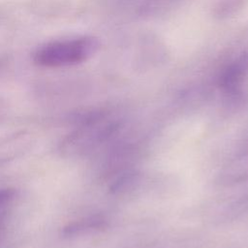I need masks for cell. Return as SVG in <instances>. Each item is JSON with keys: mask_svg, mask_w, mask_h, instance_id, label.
Returning a JSON list of instances; mask_svg holds the SVG:
<instances>
[{"mask_svg": "<svg viewBox=\"0 0 248 248\" xmlns=\"http://www.w3.org/2000/svg\"><path fill=\"white\" fill-rule=\"evenodd\" d=\"M100 46V41L93 36L55 40L38 46L32 54V60L43 68H67L88 61L99 51Z\"/></svg>", "mask_w": 248, "mask_h": 248, "instance_id": "cell-1", "label": "cell"}, {"mask_svg": "<svg viewBox=\"0 0 248 248\" xmlns=\"http://www.w3.org/2000/svg\"><path fill=\"white\" fill-rule=\"evenodd\" d=\"M33 142L31 134L19 131L0 140V164L12 161L29 150Z\"/></svg>", "mask_w": 248, "mask_h": 248, "instance_id": "cell-2", "label": "cell"}, {"mask_svg": "<svg viewBox=\"0 0 248 248\" xmlns=\"http://www.w3.org/2000/svg\"><path fill=\"white\" fill-rule=\"evenodd\" d=\"M247 75L248 53H243L224 68L219 78V83L224 89L234 91L241 85Z\"/></svg>", "mask_w": 248, "mask_h": 248, "instance_id": "cell-3", "label": "cell"}, {"mask_svg": "<svg viewBox=\"0 0 248 248\" xmlns=\"http://www.w3.org/2000/svg\"><path fill=\"white\" fill-rule=\"evenodd\" d=\"M16 198V191L13 188H0V212L10 211Z\"/></svg>", "mask_w": 248, "mask_h": 248, "instance_id": "cell-4", "label": "cell"}, {"mask_svg": "<svg viewBox=\"0 0 248 248\" xmlns=\"http://www.w3.org/2000/svg\"><path fill=\"white\" fill-rule=\"evenodd\" d=\"M9 214H10V211L0 212V240L6 232L7 226H8V220H9Z\"/></svg>", "mask_w": 248, "mask_h": 248, "instance_id": "cell-5", "label": "cell"}, {"mask_svg": "<svg viewBox=\"0 0 248 248\" xmlns=\"http://www.w3.org/2000/svg\"><path fill=\"white\" fill-rule=\"evenodd\" d=\"M3 113H4V112H3V108H2V107H1V106H0V120H1V119H2V116H3Z\"/></svg>", "mask_w": 248, "mask_h": 248, "instance_id": "cell-6", "label": "cell"}]
</instances>
